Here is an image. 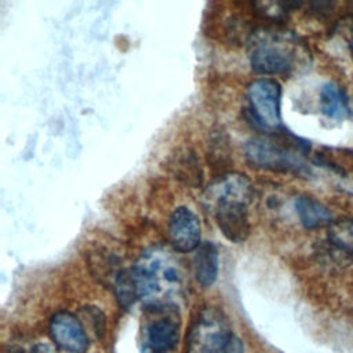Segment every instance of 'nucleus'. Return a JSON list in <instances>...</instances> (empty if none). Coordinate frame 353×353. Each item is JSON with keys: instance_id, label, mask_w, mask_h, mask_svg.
I'll return each instance as SVG.
<instances>
[{"instance_id": "1", "label": "nucleus", "mask_w": 353, "mask_h": 353, "mask_svg": "<svg viewBox=\"0 0 353 353\" xmlns=\"http://www.w3.org/2000/svg\"><path fill=\"white\" fill-rule=\"evenodd\" d=\"M138 299L153 310L175 306L183 294V273L164 248L145 251L132 268Z\"/></svg>"}, {"instance_id": "2", "label": "nucleus", "mask_w": 353, "mask_h": 353, "mask_svg": "<svg viewBox=\"0 0 353 353\" xmlns=\"http://www.w3.org/2000/svg\"><path fill=\"white\" fill-rule=\"evenodd\" d=\"M299 55V41L290 33L276 29H262L252 34L250 43V63L254 72L273 76L290 73Z\"/></svg>"}, {"instance_id": "3", "label": "nucleus", "mask_w": 353, "mask_h": 353, "mask_svg": "<svg viewBox=\"0 0 353 353\" xmlns=\"http://www.w3.org/2000/svg\"><path fill=\"white\" fill-rule=\"evenodd\" d=\"M247 161L256 168L283 172H305L303 145L298 141H276L269 137H255L244 148Z\"/></svg>"}, {"instance_id": "4", "label": "nucleus", "mask_w": 353, "mask_h": 353, "mask_svg": "<svg viewBox=\"0 0 353 353\" xmlns=\"http://www.w3.org/2000/svg\"><path fill=\"white\" fill-rule=\"evenodd\" d=\"M188 353H244V346L223 314L208 307L200 313L192 328Z\"/></svg>"}, {"instance_id": "5", "label": "nucleus", "mask_w": 353, "mask_h": 353, "mask_svg": "<svg viewBox=\"0 0 353 353\" xmlns=\"http://www.w3.org/2000/svg\"><path fill=\"white\" fill-rule=\"evenodd\" d=\"M248 110L256 127L274 131L281 124V85L270 77L252 80L247 87Z\"/></svg>"}, {"instance_id": "6", "label": "nucleus", "mask_w": 353, "mask_h": 353, "mask_svg": "<svg viewBox=\"0 0 353 353\" xmlns=\"http://www.w3.org/2000/svg\"><path fill=\"white\" fill-rule=\"evenodd\" d=\"M250 201L232 199L223 200L207 211L214 216L222 234L232 243L240 244L247 240L251 232V223L248 218Z\"/></svg>"}, {"instance_id": "7", "label": "nucleus", "mask_w": 353, "mask_h": 353, "mask_svg": "<svg viewBox=\"0 0 353 353\" xmlns=\"http://www.w3.org/2000/svg\"><path fill=\"white\" fill-rule=\"evenodd\" d=\"M167 234L175 251H196L201 244V225L199 216L188 207H176L168 218Z\"/></svg>"}, {"instance_id": "8", "label": "nucleus", "mask_w": 353, "mask_h": 353, "mask_svg": "<svg viewBox=\"0 0 353 353\" xmlns=\"http://www.w3.org/2000/svg\"><path fill=\"white\" fill-rule=\"evenodd\" d=\"M50 335L54 343L68 353H85L90 345L81 321L70 312H59L52 316Z\"/></svg>"}, {"instance_id": "9", "label": "nucleus", "mask_w": 353, "mask_h": 353, "mask_svg": "<svg viewBox=\"0 0 353 353\" xmlns=\"http://www.w3.org/2000/svg\"><path fill=\"white\" fill-rule=\"evenodd\" d=\"M179 341V327L172 319L150 321L143 331V347L148 353H172Z\"/></svg>"}, {"instance_id": "10", "label": "nucleus", "mask_w": 353, "mask_h": 353, "mask_svg": "<svg viewBox=\"0 0 353 353\" xmlns=\"http://www.w3.org/2000/svg\"><path fill=\"white\" fill-rule=\"evenodd\" d=\"M193 269L196 280L203 287H211L216 281L219 272V255L216 245L212 241H204L196 248Z\"/></svg>"}, {"instance_id": "11", "label": "nucleus", "mask_w": 353, "mask_h": 353, "mask_svg": "<svg viewBox=\"0 0 353 353\" xmlns=\"http://www.w3.org/2000/svg\"><path fill=\"white\" fill-rule=\"evenodd\" d=\"M170 168L175 179L183 182L188 186L199 188L203 182V168L200 160L192 149L178 150L171 161Z\"/></svg>"}, {"instance_id": "12", "label": "nucleus", "mask_w": 353, "mask_h": 353, "mask_svg": "<svg viewBox=\"0 0 353 353\" xmlns=\"http://www.w3.org/2000/svg\"><path fill=\"white\" fill-rule=\"evenodd\" d=\"M295 210L301 223L306 229H319L332 223L330 210L313 197L299 196L295 200Z\"/></svg>"}, {"instance_id": "13", "label": "nucleus", "mask_w": 353, "mask_h": 353, "mask_svg": "<svg viewBox=\"0 0 353 353\" xmlns=\"http://www.w3.org/2000/svg\"><path fill=\"white\" fill-rule=\"evenodd\" d=\"M320 105L321 112L331 119L342 120L350 116L349 99L345 90L332 81L325 83L321 87Z\"/></svg>"}, {"instance_id": "14", "label": "nucleus", "mask_w": 353, "mask_h": 353, "mask_svg": "<svg viewBox=\"0 0 353 353\" xmlns=\"http://www.w3.org/2000/svg\"><path fill=\"white\" fill-rule=\"evenodd\" d=\"M330 245L339 254L353 259V219L339 218L332 221L327 234Z\"/></svg>"}, {"instance_id": "15", "label": "nucleus", "mask_w": 353, "mask_h": 353, "mask_svg": "<svg viewBox=\"0 0 353 353\" xmlns=\"http://www.w3.org/2000/svg\"><path fill=\"white\" fill-rule=\"evenodd\" d=\"M113 288H114V294L117 296L119 303L124 307L130 306L138 298L135 283H134V276H132V269L117 272V274L114 277Z\"/></svg>"}, {"instance_id": "16", "label": "nucleus", "mask_w": 353, "mask_h": 353, "mask_svg": "<svg viewBox=\"0 0 353 353\" xmlns=\"http://www.w3.org/2000/svg\"><path fill=\"white\" fill-rule=\"evenodd\" d=\"M352 51H353V41H352Z\"/></svg>"}]
</instances>
